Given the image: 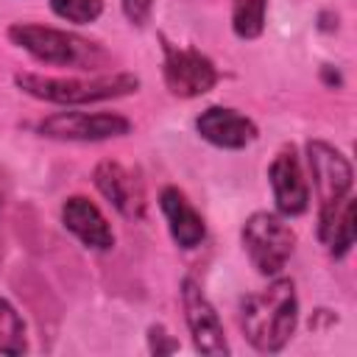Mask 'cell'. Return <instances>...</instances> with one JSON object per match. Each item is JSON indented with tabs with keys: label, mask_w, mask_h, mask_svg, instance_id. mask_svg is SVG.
<instances>
[{
	"label": "cell",
	"mask_w": 357,
	"mask_h": 357,
	"mask_svg": "<svg viewBox=\"0 0 357 357\" xmlns=\"http://www.w3.org/2000/svg\"><path fill=\"white\" fill-rule=\"evenodd\" d=\"M298 321L296 287L290 279H276L262 293L245 296L240 304V326L248 343L259 351H279L293 337Z\"/></svg>",
	"instance_id": "6da1fadb"
},
{
	"label": "cell",
	"mask_w": 357,
	"mask_h": 357,
	"mask_svg": "<svg viewBox=\"0 0 357 357\" xmlns=\"http://www.w3.org/2000/svg\"><path fill=\"white\" fill-rule=\"evenodd\" d=\"M14 81L22 92H28L39 100H47V103H61V106L109 100V98L131 95L139 86V78L128 75V73L100 75V78H50V75L20 73Z\"/></svg>",
	"instance_id": "7a4b0ae2"
},
{
	"label": "cell",
	"mask_w": 357,
	"mask_h": 357,
	"mask_svg": "<svg viewBox=\"0 0 357 357\" xmlns=\"http://www.w3.org/2000/svg\"><path fill=\"white\" fill-rule=\"evenodd\" d=\"M243 248L259 273L276 276L296 248V234L279 215L254 212L243 223Z\"/></svg>",
	"instance_id": "3957f363"
},
{
	"label": "cell",
	"mask_w": 357,
	"mask_h": 357,
	"mask_svg": "<svg viewBox=\"0 0 357 357\" xmlns=\"http://www.w3.org/2000/svg\"><path fill=\"white\" fill-rule=\"evenodd\" d=\"M8 39L28 50L33 59L45 61V64H61V67H73V64H92V56L98 53L92 47V42H84L67 31L59 28H47V25H31V22H17L8 28Z\"/></svg>",
	"instance_id": "277c9868"
},
{
	"label": "cell",
	"mask_w": 357,
	"mask_h": 357,
	"mask_svg": "<svg viewBox=\"0 0 357 357\" xmlns=\"http://www.w3.org/2000/svg\"><path fill=\"white\" fill-rule=\"evenodd\" d=\"M307 159H310V170H312V181H315L318 198H321L318 226H324L340 209V204L349 198L351 165L337 148H332L329 142H321V139H310L307 142Z\"/></svg>",
	"instance_id": "5b68a950"
},
{
	"label": "cell",
	"mask_w": 357,
	"mask_h": 357,
	"mask_svg": "<svg viewBox=\"0 0 357 357\" xmlns=\"http://www.w3.org/2000/svg\"><path fill=\"white\" fill-rule=\"evenodd\" d=\"M162 50H165V64H162L165 84L176 98H198L218 84V70L204 53L192 47H176L167 39H162Z\"/></svg>",
	"instance_id": "8992f818"
},
{
	"label": "cell",
	"mask_w": 357,
	"mask_h": 357,
	"mask_svg": "<svg viewBox=\"0 0 357 357\" xmlns=\"http://www.w3.org/2000/svg\"><path fill=\"white\" fill-rule=\"evenodd\" d=\"M128 131L131 123L123 114L112 112H56L39 123V134L75 142H98L109 137H123Z\"/></svg>",
	"instance_id": "52a82bcc"
},
{
	"label": "cell",
	"mask_w": 357,
	"mask_h": 357,
	"mask_svg": "<svg viewBox=\"0 0 357 357\" xmlns=\"http://www.w3.org/2000/svg\"><path fill=\"white\" fill-rule=\"evenodd\" d=\"M181 304H184V318H187V326H190L195 349L201 354H209V357L229 354L223 324H220L215 307L209 304V298L201 293V287L192 279L181 282Z\"/></svg>",
	"instance_id": "ba28073f"
},
{
	"label": "cell",
	"mask_w": 357,
	"mask_h": 357,
	"mask_svg": "<svg viewBox=\"0 0 357 357\" xmlns=\"http://www.w3.org/2000/svg\"><path fill=\"white\" fill-rule=\"evenodd\" d=\"M268 178H271V187H273L276 209L282 215L293 218V215L307 212V206H310V187H307V178L301 173V165H298V156H296L293 148L279 151V156L268 167Z\"/></svg>",
	"instance_id": "9c48e42d"
},
{
	"label": "cell",
	"mask_w": 357,
	"mask_h": 357,
	"mask_svg": "<svg viewBox=\"0 0 357 357\" xmlns=\"http://www.w3.org/2000/svg\"><path fill=\"white\" fill-rule=\"evenodd\" d=\"M92 178H95V187L100 190V195L106 201H112L117 212H123L126 218H142L145 190H142V181L128 167H123L120 162L106 159L95 167Z\"/></svg>",
	"instance_id": "30bf717a"
},
{
	"label": "cell",
	"mask_w": 357,
	"mask_h": 357,
	"mask_svg": "<svg viewBox=\"0 0 357 357\" xmlns=\"http://www.w3.org/2000/svg\"><path fill=\"white\" fill-rule=\"evenodd\" d=\"M198 134L218 145V148H245L257 139V126L245 114L226 109V106H209L195 120Z\"/></svg>",
	"instance_id": "8fae6325"
},
{
	"label": "cell",
	"mask_w": 357,
	"mask_h": 357,
	"mask_svg": "<svg viewBox=\"0 0 357 357\" xmlns=\"http://www.w3.org/2000/svg\"><path fill=\"white\" fill-rule=\"evenodd\" d=\"M61 220L64 226L89 248L98 251H109L114 245V231L109 226V220L103 218V212L84 195H73L64 201L61 206Z\"/></svg>",
	"instance_id": "7c38bea8"
},
{
	"label": "cell",
	"mask_w": 357,
	"mask_h": 357,
	"mask_svg": "<svg viewBox=\"0 0 357 357\" xmlns=\"http://www.w3.org/2000/svg\"><path fill=\"white\" fill-rule=\"evenodd\" d=\"M159 206H162V212L167 218L170 237L176 240L178 248H195V245H201V240L206 234L204 218L195 212V206L187 201V195L178 187H165L162 195H159Z\"/></svg>",
	"instance_id": "4fadbf2b"
},
{
	"label": "cell",
	"mask_w": 357,
	"mask_h": 357,
	"mask_svg": "<svg viewBox=\"0 0 357 357\" xmlns=\"http://www.w3.org/2000/svg\"><path fill=\"white\" fill-rule=\"evenodd\" d=\"M354 198L349 195L343 204H340V209L324 223V226H318V237L324 240V245L329 248V254L332 257H346V251L351 248V243H354Z\"/></svg>",
	"instance_id": "5bb4252c"
},
{
	"label": "cell",
	"mask_w": 357,
	"mask_h": 357,
	"mask_svg": "<svg viewBox=\"0 0 357 357\" xmlns=\"http://www.w3.org/2000/svg\"><path fill=\"white\" fill-rule=\"evenodd\" d=\"M268 0H231V28L240 39H257L265 28Z\"/></svg>",
	"instance_id": "9a60e30c"
},
{
	"label": "cell",
	"mask_w": 357,
	"mask_h": 357,
	"mask_svg": "<svg viewBox=\"0 0 357 357\" xmlns=\"http://www.w3.org/2000/svg\"><path fill=\"white\" fill-rule=\"evenodd\" d=\"M25 346V324L20 318V312L0 298V351L3 354H22Z\"/></svg>",
	"instance_id": "2e32d148"
},
{
	"label": "cell",
	"mask_w": 357,
	"mask_h": 357,
	"mask_svg": "<svg viewBox=\"0 0 357 357\" xmlns=\"http://www.w3.org/2000/svg\"><path fill=\"white\" fill-rule=\"evenodd\" d=\"M50 8L67 22L86 25V22H95L100 17L103 0H50Z\"/></svg>",
	"instance_id": "e0dca14e"
},
{
	"label": "cell",
	"mask_w": 357,
	"mask_h": 357,
	"mask_svg": "<svg viewBox=\"0 0 357 357\" xmlns=\"http://www.w3.org/2000/svg\"><path fill=\"white\" fill-rule=\"evenodd\" d=\"M153 0H123V14L128 17L131 25H145L151 17Z\"/></svg>",
	"instance_id": "ac0fdd59"
},
{
	"label": "cell",
	"mask_w": 357,
	"mask_h": 357,
	"mask_svg": "<svg viewBox=\"0 0 357 357\" xmlns=\"http://www.w3.org/2000/svg\"><path fill=\"white\" fill-rule=\"evenodd\" d=\"M148 343H151V351L153 354H170L178 349V343L162 329V326H151V335H148Z\"/></svg>",
	"instance_id": "d6986e66"
}]
</instances>
